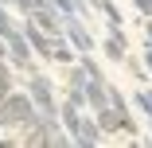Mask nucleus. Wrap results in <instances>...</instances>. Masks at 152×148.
<instances>
[{
    "mask_svg": "<svg viewBox=\"0 0 152 148\" xmlns=\"http://www.w3.org/2000/svg\"><path fill=\"white\" fill-rule=\"evenodd\" d=\"M82 98H86V109H102V105H109V82H98V78H86L82 82Z\"/></svg>",
    "mask_w": 152,
    "mask_h": 148,
    "instance_id": "7",
    "label": "nucleus"
},
{
    "mask_svg": "<svg viewBox=\"0 0 152 148\" xmlns=\"http://www.w3.org/2000/svg\"><path fill=\"white\" fill-rule=\"evenodd\" d=\"M94 8H98V12H102V16H105L109 23H113V27H117V23H125V16H121V8L113 4V0H98Z\"/></svg>",
    "mask_w": 152,
    "mask_h": 148,
    "instance_id": "10",
    "label": "nucleus"
},
{
    "mask_svg": "<svg viewBox=\"0 0 152 148\" xmlns=\"http://www.w3.org/2000/svg\"><path fill=\"white\" fill-rule=\"evenodd\" d=\"M144 66H148V74H152V43H144Z\"/></svg>",
    "mask_w": 152,
    "mask_h": 148,
    "instance_id": "14",
    "label": "nucleus"
},
{
    "mask_svg": "<svg viewBox=\"0 0 152 148\" xmlns=\"http://www.w3.org/2000/svg\"><path fill=\"white\" fill-rule=\"evenodd\" d=\"M27 94H31V101L39 105V117L47 125H58V101H55V82L39 70L27 74Z\"/></svg>",
    "mask_w": 152,
    "mask_h": 148,
    "instance_id": "2",
    "label": "nucleus"
},
{
    "mask_svg": "<svg viewBox=\"0 0 152 148\" xmlns=\"http://www.w3.org/2000/svg\"><path fill=\"white\" fill-rule=\"evenodd\" d=\"M148 133H152V121H148Z\"/></svg>",
    "mask_w": 152,
    "mask_h": 148,
    "instance_id": "17",
    "label": "nucleus"
},
{
    "mask_svg": "<svg viewBox=\"0 0 152 148\" xmlns=\"http://www.w3.org/2000/svg\"><path fill=\"white\" fill-rule=\"evenodd\" d=\"M8 66H12V63H8V58H4V55H0V70H8Z\"/></svg>",
    "mask_w": 152,
    "mask_h": 148,
    "instance_id": "16",
    "label": "nucleus"
},
{
    "mask_svg": "<svg viewBox=\"0 0 152 148\" xmlns=\"http://www.w3.org/2000/svg\"><path fill=\"white\" fill-rule=\"evenodd\" d=\"M102 51H105V58L109 63H125L129 58V43H125V23H109V35H105V43H102Z\"/></svg>",
    "mask_w": 152,
    "mask_h": 148,
    "instance_id": "5",
    "label": "nucleus"
},
{
    "mask_svg": "<svg viewBox=\"0 0 152 148\" xmlns=\"http://www.w3.org/2000/svg\"><path fill=\"white\" fill-rule=\"evenodd\" d=\"M4 4H8V8H16V12H23V16H27V12H31V8H39V4H43V0H4Z\"/></svg>",
    "mask_w": 152,
    "mask_h": 148,
    "instance_id": "13",
    "label": "nucleus"
},
{
    "mask_svg": "<svg viewBox=\"0 0 152 148\" xmlns=\"http://www.w3.org/2000/svg\"><path fill=\"white\" fill-rule=\"evenodd\" d=\"M63 35L70 39V47H74L78 55L94 51V35H90V27H86V20H82V16H70V20L63 23Z\"/></svg>",
    "mask_w": 152,
    "mask_h": 148,
    "instance_id": "4",
    "label": "nucleus"
},
{
    "mask_svg": "<svg viewBox=\"0 0 152 148\" xmlns=\"http://www.w3.org/2000/svg\"><path fill=\"white\" fill-rule=\"evenodd\" d=\"M94 121H98V129H102L105 136L121 133V113H117V105H102V109L94 113Z\"/></svg>",
    "mask_w": 152,
    "mask_h": 148,
    "instance_id": "9",
    "label": "nucleus"
},
{
    "mask_svg": "<svg viewBox=\"0 0 152 148\" xmlns=\"http://www.w3.org/2000/svg\"><path fill=\"white\" fill-rule=\"evenodd\" d=\"M27 20H31L35 27H43L47 35H63V16H58V12L47 4V0H43L39 8H31V12H27Z\"/></svg>",
    "mask_w": 152,
    "mask_h": 148,
    "instance_id": "6",
    "label": "nucleus"
},
{
    "mask_svg": "<svg viewBox=\"0 0 152 148\" xmlns=\"http://www.w3.org/2000/svg\"><path fill=\"white\" fill-rule=\"evenodd\" d=\"M144 35H148V43H152V16H148V23H144Z\"/></svg>",
    "mask_w": 152,
    "mask_h": 148,
    "instance_id": "15",
    "label": "nucleus"
},
{
    "mask_svg": "<svg viewBox=\"0 0 152 148\" xmlns=\"http://www.w3.org/2000/svg\"><path fill=\"white\" fill-rule=\"evenodd\" d=\"M51 63H58V66L78 63V51L70 47V39H66V35H51Z\"/></svg>",
    "mask_w": 152,
    "mask_h": 148,
    "instance_id": "8",
    "label": "nucleus"
},
{
    "mask_svg": "<svg viewBox=\"0 0 152 148\" xmlns=\"http://www.w3.org/2000/svg\"><path fill=\"white\" fill-rule=\"evenodd\" d=\"M4 58H8L16 70H23V74H31V70H35V63H39L35 51H31V43H27V35L20 31V27L4 39Z\"/></svg>",
    "mask_w": 152,
    "mask_h": 148,
    "instance_id": "3",
    "label": "nucleus"
},
{
    "mask_svg": "<svg viewBox=\"0 0 152 148\" xmlns=\"http://www.w3.org/2000/svg\"><path fill=\"white\" fill-rule=\"evenodd\" d=\"M133 105H137V109L148 117V121H152V90H137V94H133Z\"/></svg>",
    "mask_w": 152,
    "mask_h": 148,
    "instance_id": "11",
    "label": "nucleus"
},
{
    "mask_svg": "<svg viewBox=\"0 0 152 148\" xmlns=\"http://www.w3.org/2000/svg\"><path fill=\"white\" fill-rule=\"evenodd\" d=\"M47 4H51V8H55V12H58V16H63V23H66V20H70V16H78V8H74V4H70V0H47Z\"/></svg>",
    "mask_w": 152,
    "mask_h": 148,
    "instance_id": "12",
    "label": "nucleus"
},
{
    "mask_svg": "<svg viewBox=\"0 0 152 148\" xmlns=\"http://www.w3.org/2000/svg\"><path fill=\"white\" fill-rule=\"evenodd\" d=\"M39 117V105L31 101L27 90H12L0 98V129H12V133H23Z\"/></svg>",
    "mask_w": 152,
    "mask_h": 148,
    "instance_id": "1",
    "label": "nucleus"
}]
</instances>
